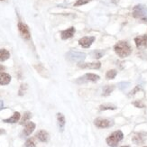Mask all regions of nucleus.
Listing matches in <instances>:
<instances>
[{
  "label": "nucleus",
  "instance_id": "f257e3e1",
  "mask_svg": "<svg viewBox=\"0 0 147 147\" xmlns=\"http://www.w3.org/2000/svg\"><path fill=\"white\" fill-rule=\"evenodd\" d=\"M114 50L120 58H125L132 53V47L125 41H120L114 46Z\"/></svg>",
  "mask_w": 147,
  "mask_h": 147
},
{
  "label": "nucleus",
  "instance_id": "f03ea898",
  "mask_svg": "<svg viewBox=\"0 0 147 147\" xmlns=\"http://www.w3.org/2000/svg\"><path fill=\"white\" fill-rule=\"evenodd\" d=\"M133 16L143 22H147V6L142 4L136 5L133 8Z\"/></svg>",
  "mask_w": 147,
  "mask_h": 147
},
{
  "label": "nucleus",
  "instance_id": "7ed1b4c3",
  "mask_svg": "<svg viewBox=\"0 0 147 147\" xmlns=\"http://www.w3.org/2000/svg\"><path fill=\"white\" fill-rule=\"evenodd\" d=\"M124 138V134L122 131H116L107 138V144L110 147H117L118 143Z\"/></svg>",
  "mask_w": 147,
  "mask_h": 147
},
{
  "label": "nucleus",
  "instance_id": "20e7f679",
  "mask_svg": "<svg viewBox=\"0 0 147 147\" xmlns=\"http://www.w3.org/2000/svg\"><path fill=\"white\" fill-rule=\"evenodd\" d=\"M66 58L68 61L71 62H80L85 60L86 54L84 53L79 52V51L71 50L66 53Z\"/></svg>",
  "mask_w": 147,
  "mask_h": 147
},
{
  "label": "nucleus",
  "instance_id": "39448f33",
  "mask_svg": "<svg viewBox=\"0 0 147 147\" xmlns=\"http://www.w3.org/2000/svg\"><path fill=\"white\" fill-rule=\"evenodd\" d=\"M100 79V77L97 74H94V73H87L85 74L84 76L80 77V79L77 80V83H79V84H83V83H85L87 81H98V80Z\"/></svg>",
  "mask_w": 147,
  "mask_h": 147
},
{
  "label": "nucleus",
  "instance_id": "423d86ee",
  "mask_svg": "<svg viewBox=\"0 0 147 147\" xmlns=\"http://www.w3.org/2000/svg\"><path fill=\"white\" fill-rule=\"evenodd\" d=\"M17 27L19 30V33H20L21 36L24 38V39L29 40L31 38V34H30V31H29V28H28L27 25L24 24L22 22H19L17 24Z\"/></svg>",
  "mask_w": 147,
  "mask_h": 147
},
{
  "label": "nucleus",
  "instance_id": "0eeeda50",
  "mask_svg": "<svg viewBox=\"0 0 147 147\" xmlns=\"http://www.w3.org/2000/svg\"><path fill=\"white\" fill-rule=\"evenodd\" d=\"M95 125L98 128H108L114 125V122L111 120L105 119V118H97L94 121Z\"/></svg>",
  "mask_w": 147,
  "mask_h": 147
},
{
  "label": "nucleus",
  "instance_id": "6e6552de",
  "mask_svg": "<svg viewBox=\"0 0 147 147\" xmlns=\"http://www.w3.org/2000/svg\"><path fill=\"white\" fill-rule=\"evenodd\" d=\"M94 41H95V37L86 36V37L81 38V39L79 41V43H80V45L82 46L83 48H89L91 44L94 42Z\"/></svg>",
  "mask_w": 147,
  "mask_h": 147
},
{
  "label": "nucleus",
  "instance_id": "1a4fd4ad",
  "mask_svg": "<svg viewBox=\"0 0 147 147\" xmlns=\"http://www.w3.org/2000/svg\"><path fill=\"white\" fill-rule=\"evenodd\" d=\"M135 42L137 48L141 49L147 47V35H141L135 38Z\"/></svg>",
  "mask_w": 147,
  "mask_h": 147
},
{
  "label": "nucleus",
  "instance_id": "9d476101",
  "mask_svg": "<svg viewBox=\"0 0 147 147\" xmlns=\"http://www.w3.org/2000/svg\"><path fill=\"white\" fill-rule=\"evenodd\" d=\"M78 66L81 69H98L101 67V63L98 62H88V63H79Z\"/></svg>",
  "mask_w": 147,
  "mask_h": 147
},
{
  "label": "nucleus",
  "instance_id": "9b49d317",
  "mask_svg": "<svg viewBox=\"0 0 147 147\" xmlns=\"http://www.w3.org/2000/svg\"><path fill=\"white\" fill-rule=\"evenodd\" d=\"M35 124L34 122H28L25 124V126H24V129L23 131V135L24 136H30L32 133L34 132V130L35 129Z\"/></svg>",
  "mask_w": 147,
  "mask_h": 147
},
{
  "label": "nucleus",
  "instance_id": "f8f14e48",
  "mask_svg": "<svg viewBox=\"0 0 147 147\" xmlns=\"http://www.w3.org/2000/svg\"><path fill=\"white\" fill-rule=\"evenodd\" d=\"M35 136L39 141L42 143H47L49 141V134L44 130H40L39 132H37Z\"/></svg>",
  "mask_w": 147,
  "mask_h": 147
},
{
  "label": "nucleus",
  "instance_id": "ddd939ff",
  "mask_svg": "<svg viewBox=\"0 0 147 147\" xmlns=\"http://www.w3.org/2000/svg\"><path fill=\"white\" fill-rule=\"evenodd\" d=\"M75 34V28L74 27H71L68 28L64 31H62L61 33V36L62 40H67L69 38H71Z\"/></svg>",
  "mask_w": 147,
  "mask_h": 147
},
{
  "label": "nucleus",
  "instance_id": "4468645a",
  "mask_svg": "<svg viewBox=\"0 0 147 147\" xmlns=\"http://www.w3.org/2000/svg\"><path fill=\"white\" fill-rule=\"evenodd\" d=\"M57 121H58V125H59V129L61 132H62L64 130V126L66 124V120H65V117L63 116L61 113H58L57 114Z\"/></svg>",
  "mask_w": 147,
  "mask_h": 147
},
{
  "label": "nucleus",
  "instance_id": "2eb2a0df",
  "mask_svg": "<svg viewBox=\"0 0 147 147\" xmlns=\"http://www.w3.org/2000/svg\"><path fill=\"white\" fill-rule=\"evenodd\" d=\"M19 119H20V113H19V112H15L14 115H13L11 117L4 119L3 122L4 123H8V124H16V123L18 122Z\"/></svg>",
  "mask_w": 147,
  "mask_h": 147
},
{
  "label": "nucleus",
  "instance_id": "dca6fc26",
  "mask_svg": "<svg viewBox=\"0 0 147 147\" xmlns=\"http://www.w3.org/2000/svg\"><path fill=\"white\" fill-rule=\"evenodd\" d=\"M11 81V76L7 73L0 72V85H7Z\"/></svg>",
  "mask_w": 147,
  "mask_h": 147
},
{
  "label": "nucleus",
  "instance_id": "f3484780",
  "mask_svg": "<svg viewBox=\"0 0 147 147\" xmlns=\"http://www.w3.org/2000/svg\"><path fill=\"white\" fill-rule=\"evenodd\" d=\"M144 136H145L144 135V134H141V133L136 134V135L133 136V142L136 144H141L144 142V139H145Z\"/></svg>",
  "mask_w": 147,
  "mask_h": 147
},
{
  "label": "nucleus",
  "instance_id": "a211bd4d",
  "mask_svg": "<svg viewBox=\"0 0 147 147\" xmlns=\"http://www.w3.org/2000/svg\"><path fill=\"white\" fill-rule=\"evenodd\" d=\"M10 58V53L5 49L0 50V61H5Z\"/></svg>",
  "mask_w": 147,
  "mask_h": 147
},
{
  "label": "nucleus",
  "instance_id": "6ab92c4d",
  "mask_svg": "<svg viewBox=\"0 0 147 147\" xmlns=\"http://www.w3.org/2000/svg\"><path fill=\"white\" fill-rule=\"evenodd\" d=\"M115 87L112 86V85H107V86H105L103 88V92H102V96H104V97H107V96L110 95L111 92L114 90Z\"/></svg>",
  "mask_w": 147,
  "mask_h": 147
},
{
  "label": "nucleus",
  "instance_id": "aec40b11",
  "mask_svg": "<svg viewBox=\"0 0 147 147\" xmlns=\"http://www.w3.org/2000/svg\"><path fill=\"white\" fill-rule=\"evenodd\" d=\"M31 117H32V114H31V112H29V111L25 112V113L24 114V116H23L21 121H20V125H24Z\"/></svg>",
  "mask_w": 147,
  "mask_h": 147
},
{
  "label": "nucleus",
  "instance_id": "412c9836",
  "mask_svg": "<svg viewBox=\"0 0 147 147\" xmlns=\"http://www.w3.org/2000/svg\"><path fill=\"white\" fill-rule=\"evenodd\" d=\"M99 109L101 111H104V110H115V109H117V107L113 106V105H101L99 107Z\"/></svg>",
  "mask_w": 147,
  "mask_h": 147
},
{
  "label": "nucleus",
  "instance_id": "4be33fe9",
  "mask_svg": "<svg viewBox=\"0 0 147 147\" xmlns=\"http://www.w3.org/2000/svg\"><path fill=\"white\" fill-rule=\"evenodd\" d=\"M117 72L116 69H110V71H108L106 74V77H107V80H113L115 77L117 76Z\"/></svg>",
  "mask_w": 147,
  "mask_h": 147
},
{
  "label": "nucleus",
  "instance_id": "5701e85b",
  "mask_svg": "<svg viewBox=\"0 0 147 147\" xmlns=\"http://www.w3.org/2000/svg\"><path fill=\"white\" fill-rule=\"evenodd\" d=\"M90 54L93 55V57L95 59H100L101 57H103L105 53L103 52V51H94V52H92Z\"/></svg>",
  "mask_w": 147,
  "mask_h": 147
},
{
  "label": "nucleus",
  "instance_id": "b1692460",
  "mask_svg": "<svg viewBox=\"0 0 147 147\" xmlns=\"http://www.w3.org/2000/svg\"><path fill=\"white\" fill-rule=\"evenodd\" d=\"M24 147H35V143L33 138H29L26 140V142L24 143Z\"/></svg>",
  "mask_w": 147,
  "mask_h": 147
},
{
  "label": "nucleus",
  "instance_id": "393cba45",
  "mask_svg": "<svg viewBox=\"0 0 147 147\" xmlns=\"http://www.w3.org/2000/svg\"><path fill=\"white\" fill-rule=\"evenodd\" d=\"M92 0H78L75 4L74 5L75 6H80V5H85V4H88L89 2H91Z\"/></svg>",
  "mask_w": 147,
  "mask_h": 147
},
{
  "label": "nucleus",
  "instance_id": "a878e982",
  "mask_svg": "<svg viewBox=\"0 0 147 147\" xmlns=\"http://www.w3.org/2000/svg\"><path fill=\"white\" fill-rule=\"evenodd\" d=\"M130 83L129 82H120L118 86H119V88L122 89V90H124V89H125L127 87H129Z\"/></svg>",
  "mask_w": 147,
  "mask_h": 147
},
{
  "label": "nucleus",
  "instance_id": "bb28decb",
  "mask_svg": "<svg viewBox=\"0 0 147 147\" xmlns=\"http://www.w3.org/2000/svg\"><path fill=\"white\" fill-rule=\"evenodd\" d=\"M133 104L135 105L136 107H144V105L142 103L141 101H136V102H134Z\"/></svg>",
  "mask_w": 147,
  "mask_h": 147
},
{
  "label": "nucleus",
  "instance_id": "cd10ccee",
  "mask_svg": "<svg viewBox=\"0 0 147 147\" xmlns=\"http://www.w3.org/2000/svg\"><path fill=\"white\" fill-rule=\"evenodd\" d=\"M140 89H141V88H140L139 86L136 87V88H134V89H133V91L129 94V96H132V95H134V94H136L138 90H140Z\"/></svg>",
  "mask_w": 147,
  "mask_h": 147
},
{
  "label": "nucleus",
  "instance_id": "c85d7f7f",
  "mask_svg": "<svg viewBox=\"0 0 147 147\" xmlns=\"http://www.w3.org/2000/svg\"><path fill=\"white\" fill-rule=\"evenodd\" d=\"M4 108V102L2 100H0V110H2Z\"/></svg>",
  "mask_w": 147,
  "mask_h": 147
},
{
  "label": "nucleus",
  "instance_id": "c756f323",
  "mask_svg": "<svg viewBox=\"0 0 147 147\" xmlns=\"http://www.w3.org/2000/svg\"><path fill=\"white\" fill-rule=\"evenodd\" d=\"M4 69H5V67H4L3 65H1V64H0V71H4Z\"/></svg>",
  "mask_w": 147,
  "mask_h": 147
},
{
  "label": "nucleus",
  "instance_id": "7c9ffc66",
  "mask_svg": "<svg viewBox=\"0 0 147 147\" xmlns=\"http://www.w3.org/2000/svg\"><path fill=\"white\" fill-rule=\"evenodd\" d=\"M5 133V130H3V129H0V134H4Z\"/></svg>",
  "mask_w": 147,
  "mask_h": 147
},
{
  "label": "nucleus",
  "instance_id": "2f4dec72",
  "mask_svg": "<svg viewBox=\"0 0 147 147\" xmlns=\"http://www.w3.org/2000/svg\"><path fill=\"white\" fill-rule=\"evenodd\" d=\"M122 147H129V146H122Z\"/></svg>",
  "mask_w": 147,
  "mask_h": 147
},
{
  "label": "nucleus",
  "instance_id": "473e14b6",
  "mask_svg": "<svg viewBox=\"0 0 147 147\" xmlns=\"http://www.w3.org/2000/svg\"><path fill=\"white\" fill-rule=\"evenodd\" d=\"M0 1H3V0H0Z\"/></svg>",
  "mask_w": 147,
  "mask_h": 147
},
{
  "label": "nucleus",
  "instance_id": "72a5a7b5",
  "mask_svg": "<svg viewBox=\"0 0 147 147\" xmlns=\"http://www.w3.org/2000/svg\"><path fill=\"white\" fill-rule=\"evenodd\" d=\"M144 147H147V146H144Z\"/></svg>",
  "mask_w": 147,
  "mask_h": 147
}]
</instances>
